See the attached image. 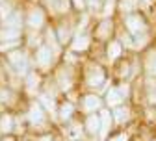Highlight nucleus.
Instances as JSON below:
<instances>
[{
	"mask_svg": "<svg viewBox=\"0 0 156 141\" xmlns=\"http://www.w3.org/2000/svg\"><path fill=\"white\" fill-rule=\"evenodd\" d=\"M28 24L30 26H34V28H39L43 24V11L41 9H32L30 11V15H28Z\"/></svg>",
	"mask_w": 156,
	"mask_h": 141,
	"instance_id": "1",
	"label": "nucleus"
},
{
	"mask_svg": "<svg viewBox=\"0 0 156 141\" xmlns=\"http://www.w3.org/2000/svg\"><path fill=\"white\" fill-rule=\"evenodd\" d=\"M37 62L41 65H48L50 62V50L48 48H39L37 50Z\"/></svg>",
	"mask_w": 156,
	"mask_h": 141,
	"instance_id": "2",
	"label": "nucleus"
},
{
	"mask_svg": "<svg viewBox=\"0 0 156 141\" xmlns=\"http://www.w3.org/2000/svg\"><path fill=\"white\" fill-rule=\"evenodd\" d=\"M11 62H13V65H15L19 71H23V69L26 67V63H24V56H23V54H11Z\"/></svg>",
	"mask_w": 156,
	"mask_h": 141,
	"instance_id": "3",
	"label": "nucleus"
},
{
	"mask_svg": "<svg viewBox=\"0 0 156 141\" xmlns=\"http://www.w3.org/2000/svg\"><path fill=\"white\" fill-rule=\"evenodd\" d=\"M0 128H2L4 132H9L13 128V119H11V115H4L2 119H0Z\"/></svg>",
	"mask_w": 156,
	"mask_h": 141,
	"instance_id": "4",
	"label": "nucleus"
},
{
	"mask_svg": "<svg viewBox=\"0 0 156 141\" xmlns=\"http://www.w3.org/2000/svg\"><path fill=\"white\" fill-rule=\"evenodd\" d=\"M30 119H32V123H37V121H43V111L39 106H34L32 111H30Z\"/></svg>",
	"mask_w": 156,
	"mask_h": 141,
	"instance_id": "5",
	"label": "nucleus"
},
{
	"mask_svg": "<svg viewBox=\"0 0 156 141\" xmlns=\"http://www.w3.org/2000/svg\"><path fill=\"white\" fill-rule=\"evenodd\" d=\"M6 24H8V28H19V24H21V21H19V13H11L6 19Z\"/></svg>",
	"mask_w": 156,
	"mask_h": 141,
	"instance_id": "6",
	"label": "nucleus"
},
{
	"mask_svg": "<svg viewBox=\"0 0 156 141\" xmlns=\"http://www.w3.org/2000/svg\"><path fill=\"white\" fill-rule=\"evenodd\" d=\"M126 24H128L132 30H138V28H141L143 23H141L140 17H128V19H126Z\"/></svg>",
	"mask_w": 156,
	"mask_h": 141,
	"instance_id": "7",
	"label": "nucleus"
},
{
	"mask_svg": "<svg viewBox=\"0 0 156 141\" xmlns=\"http://www.w3.org/2000/svg\"><path fill=\"white\" fill-rule=\"evenodd\" d=\"M0 37H2V39H17V37H19V33H17V28H8L6 32H2V33H0Z\"/></svg>",
	"mask_w": 156,
	"mask_h": 141,
	"instance_id": "8",
	"label": "nucleus"
},
{
	"mask_svg": "<svg viewBox=\"0 0 156 141\" xmlns=\"http://www.w3.org/2000/svg\"><path fill=\"white\" fill-rule=\"evenodd\" d=\"M87 123H89L87 126H89V130H91V132H97V130L101 128V119H99V117H91Z\"/></svg>",
	"mask_w": 156,
	"mask_h": 141,
	"instance_id": "9",
	"label": "nucleus"
},
{
	"mask_svg": "<svg viewBox=\"0 0 156 141\" xmlns=\"http://www.w3.org/2000/svg\"><path fill=\"white\" fill-rule=\"evenodd\" d=\"M86 106H87V110L99 108V98H97V97H89V98L86 100Z\"/></svg>",
	"mask_w": 156,
	"mask_h": 141,
	"instance_id": "10",
	"label": "nucleus"
},
{
	"mask_svg": "<svg viewBox=\"0 0 156 141\" xmlns=\"http://www.w3.org/2000/svg\"><path fill=\"white\" fill-rule=\"evenodd\" d=\"M86 45H87V39H78V41L74 43V48L80 50V47H86Z\"/></svg>",
	"mask_w": 156,
	"mask_h": 141,
	"instance_id": "11",
	"label": "nucleus"
},
{
	"mask_svg": "<svg viewBox=\"0 0 156 141\" xmlns=\"http://www.w3.org/2000/svg\"><path fill=\"white\" fill-rule=\"evenodd\" d=\"M87 2H89L91 8H99V6L102 4V0H87Z\"/></svg>",
	"mask_w": 156,
	"mask_h": 141,
	"instance_id": "12",
	"label": "nucleus"
},
{
	"mask_svg": "<svg viewBox=\"0 0 156 141\" xmlns=\"http://www.w3.org/2000/svg\"><path fill=\"white\" fill-rule=\"evenodd\" d=\"M117 54H119V45H113L110 48V56H117Z\"/></svg>",
	"mask_w": 156,
	"mask_h": 141,
	"instance_id": "13",
	"label": "nucleus"
},
{
	"mask_svg": "<svg viewBox=\"0 0 156 141\" xmlns=\"http://www.w3.org/2000/svg\"><path fill=\"white\" fill-rule=\"evenodd\" d=\"M28 86H30V87H34V86H35V76H34V74H32V76H28Z\"/></svg>",
	"mask_w": 156,
	"mask_h": 141,
	"instance_id": "14",
	"label": "nucleus"
},
{
	"mask_svg": "<svg viewBox=\"0 0 156 141\" xmlns=\"http://www.w3.org/2000/svg\"><path fill=\"white\" fill-rule=\"evenodd\" d=\"M151 71L156 72V58H152V63H151Z\"/></svg>",
	"mask_w": 156,
	"mask_h": 141,
	"instance_id": "15",
	"label": "nucleus"
},
{
	"mask_svg": "<svg viewBox=\"0 0 156 141\" xmlns=\"http://www.w3.org/2000/svg\"><path fill=\"white\" fill-rule=\"evenodd\" d=\"M67 115H71V106H65V110H63V117H67Z\"/></svg>",
	"mask_w": 156,
	"mask_h": 141,
	"instance_id": "16",
	"label": "nucleus"
},
{
	"mask_svg": "<svg viewBox=\"0 0 156 141\" xmlns=\"http://www.w3.org/2000/svg\"><path fill=\"white\" fill-rule=\"evenodd\" d=\"M74 4H76L78 8H82V6H84V0H74Z\"/></svg>",
	"mask_w": 156,
	"mask_h": 141,
	"instance_id": "17",
	"label": "nucleus"
},
{
	"mask_svg": "<svg viewBox=\"0 0 156 141\" xmlns=\"http://www.w3.org/2000/svg\"><path fill=\"white\" fill-rule=\"evenodd\" d=\"M43 141H50V139H48V137H45V139H43Z\"/></svg>",
	"mask_w": 156,
	"mask_h": 141,
	"instance_id": "18",
	"label": "nucleus"
}]
</instances>
